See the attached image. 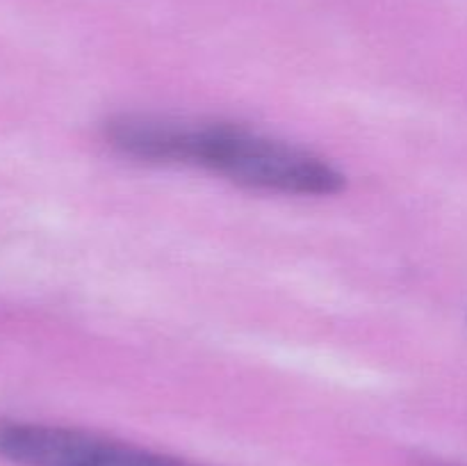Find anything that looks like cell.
Segmentation results:
<instances>
[{
  "mask_svg": "<svg viewBox=\"0 0 467 466\" xmlns=\"http://www.w3.org/2000/svg\"><path fill=\"white\" fill-rule=\"evenodd\" d=\"M105 140L128 158L208 169L251 190L328 196L345 187L340 169L322 155L237 123L121 114L105 126Z\"/></svg>",
  "mask_w": 467,
  "mask_h": 466,
  "instance_id": "obj_1",
  "label": "cell"
},
{
  "mask_svg": "<svg viewBox=\"0 0 467 466\" xmlns=\"http://www.w3.org/2000/svg\"><path fill=\"white\" fill-rule=\"evenodd\" d=\"M0 460L16 466H196L94 432L23 420H0Z\"/></svg>",
  "mask_w": 467,
  "mask_h": 466,
  "instance_id": "obj_2",
  "label": "cell"
}]
</instances>
